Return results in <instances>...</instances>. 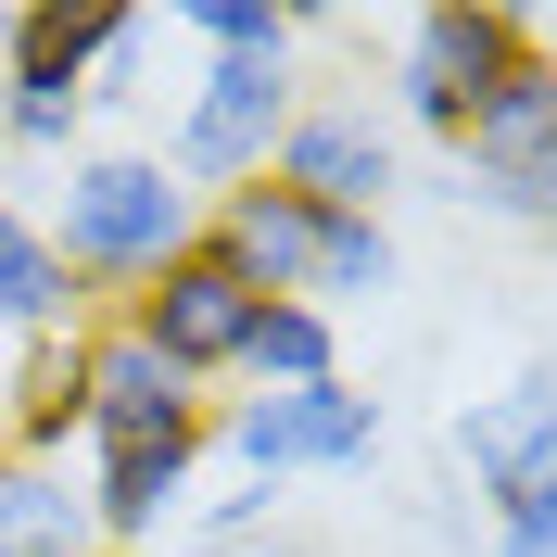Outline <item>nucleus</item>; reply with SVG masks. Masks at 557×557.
Segmentation results:
<instances>
[{"label":"nucleus","instance_id":"nucleus-19","mask_svg":"<svg viewBox=\"0 0 557 557\" xmlns=\"http://www.w3.org/2000/svg\"><path fill=\"white\" fill-rule=\"evenodd\" d=\"M494 557H557V482L494 494Z\"/></svg>","mask_w":557,"mask_h":557},{"label":"nucleus","instance_id":"nucleus-7","mask_svg":"<svg viewBox=\"0 0 557 557\" xmlns=\"http://www.w3.org/2000/svg\"><path fill=\"white\" fill-rule=\"evenodd\" d=\"M76 418H89V456L102 444H165V431H203V393L177 381L152 343H127V317H89L76 330Z\"/></svg>","mask_w":557,"mask_h":557},{"label":"nucleus","instance_id":"nucleus-9","mask_svg":"<svg viewBox=\"0 0 557 557\" xmlns=\"http://www.w3.org/2000/svg\"><path fill=\"white\" fill-rule=\"evenodd\" d=\"M215 431V418H203ZM203 431H165V444H102L89 456V532H102V557H127V545H152V532L190 507V469H203Z\"/></svg>","mask_w":557,"mask_h":557},{"label":"nucleus","instance_id":"nucleus-3","mask_svg":"<svg viewBox=\"0 0 557 557\" xmlns=\"http://www.w3.org/2000/svg\"><path fill=\"white\" fill-rule=\"evenodd\" d=\"M456 177H469V203H494L507 228H545L557 215V64L545 51H520V64L494 76V102L456 139Z\"/></svg>","mask_w":557,"mask_h":557},{"label":"nucleus","instance_id":"nucleus-14","mask_svg":"<svg viewBox=\"0 0 557 557\" xmlns=\"http://www.w3.org/2000/svg\"><path fill=\"white\" fill-rule=\"evenodd\" d=\"M0 557H102V532H89V494H76L64 469L0 456Z\"/></svg>","mask_w":557,"mask_h":557},{"label":"nucleus","instance_id":"nucleus-17","mask_svg":"<svg viewBox=\"0 0 557 557\" xmlns=\"http://www.w3.org/2000/svg\"><path fill=\"white\" fill-rule=\"evenodd\" d=\"M355 292H393V228L381 215H330V242H317V292L305 305L330 317V305H355Z\"/></svg>","mask_w":557,"mask_h":557},{"label":"nucleus","instance_id":"nucleus-10","mask_svg":"<svg viewBox=\"0 0 557 557\" xmlns=\"http://www.w3.org/2000/svg\"><path fill=\"white\" fill-rule=\"evenodd\" d=\"M64 444H89V418H76V330H38V343L0 355V456L64 469Z\"/></svg>","mask_w":557,"mask_h":557},{"label":"nucleus","instance_id":"nucleus-11","mask_svg":"<svg viewBox=\"0 0 557 557\" xmlns=\"http://www.w3.org/2000/svg\"><path fill=\"white\" fill-rule=\"evenodd\" d=\"M89 292H76L64 267H51V242H38V215H13L0 203V355L13 343H38V330H89Z\"/></svg>","mask_w":557,"mask_h":557},{"label":"nucleus","instance_id":"nucleus-1","mask_svg":"<svg viewBox=\"0 0 557 557\" xmlns=\"http://www.w3.org/2000/svg\"><path fill=\"white\" fill-rule=\"evenodd\" d=\"M38 242L89 305H127L165 253L203 242V203L165 177V152H64V190L38 215Z\"/></svg>","mask_w":557,"mask_h":557},{"label":"nucleus","instance_id":"nucleus-20","mask_svg":"<svg viewBox=\"0 0 557 557\" xmlns=\"http://www.w3.org/2000/svg\"><path fill=\"white\" fill-rule=\"evenodd\" d=\"M267 507H278L267 482H242V494H215V507H203V545H253V532H267Z\"/></svg>","mask_w":557,"mask_h":557},{"label":"nucleus","instance_id":"nucleus-22","mask_svg":"<svg viewBox=\"0 0 557 557\" xmlns=\"http://www.w3.org/2000/svg\"><path fill=\"white\" fill-rule=\"evenodd\" d=\"M0 102H13V38H0Z\"/></svg>","mask_w":557,"mask_h":557},{"label":"nucleus","instance_id":"nucleus-15","mask_svg":"<svg viewBox=\"0 0 557 557\" xmlns=\"http://www.w3.org/2000/svg\"><path fill=\"white\" fill-rule=\"evenodd\" d=\"M242 381H253V393L343 381V330H330L317 305H253V330H242Z\"/></svg>","mask_w":557,"mask_h":557},{"label":"nucleus","instance_id":"nucleus-16","mask_svg":"<svg viewBox=\"0 0 557 557\" xmlns=\"http://www.w3.org/2000/svg\"><path fill=\"white\" fill-rule=\"evenodd\" d=\"M76 127H89V89H76V76L13 64V102H0V152H51V165H64V152H76Z\"/></svg>","mask_w":557,"mask_h":557},{"label":"nucleus","instance_id":"nucleus-18","mask_svg":"<svg viewBox=\"0 0 557 557\" xmlns=\"http://www.w3.org/2000/svg\"><path fill=\"white\" fill-rule=\"evenodd\" d=\"M190 38H203L215 64H292L305 13H278V0H203V13H190Z\"/></svg>","mask_w":557,"mask_h":557},{"label":"nucleus","instance_id":"nucleus-2","mask_svg":"<svg viewBox=\"0 0 557 557\" xmlns=\"http://www.w3.org/2000/svg\"><path fill=\"white\" fill-rule=\"evenodd\" d=\"M520 51H545V26H532V13H494V0H444V13H418V26H406V64H393L406 127L456 152V139H469V114L494 102V76L520 64Z\"/></svg>","mask_w":557,"mask_h":557},{"label":"nucleus","instance_id":"nucleus-6","mask_svg":"<svg viewBox=\"0 0 557 557\" xmlns=\"http://www.w3.org/2000/svg\"><path fill=\"white\" fill-rule=\"evenodd\" d=\"M102 317H127V343H152V355H165V368H177V381L203 393V381H228V368H242L253 292H242V278H228V267H215L203 242H190V253H165V267L139 278L127 305H102Z\"/></svg>","mask_w":557,"mask_h":557},{"label":"nucleus","instance_id":"nucleus-8","mask_svg":"<svg viewBox=\"0 0 557 557\" xmlns=\"http://www.w3.org/2000/svg\"><path fill=\"white\" fill-rule=\"evenodd\" d=\"M267 177L292 190V203H317V215H381L393 190H406L393 139L368 127L355 102H292V127H278V152H267Z\"/></svg>","mask_w":557,"mask_h":557},{"label":"nucleus","instance_id":"nucleus-5","mask_svg":"<svg viewBox=\"0 0 557 557\" xmlns=\"http://www.w3.org/2000/svg\"><path fill=\"white\" fill-rule=\"evenodd\" d=\"M203 444H228L242 482H305V469H368L381 444V406L355 381H305V393H242Z\"/></svg>","mask_w":557,"mask_h":557},{"label":"nucleus","instance_id":"nucleus-13","mask_svg":"<svg viewBox=\"0 0 557 557\" xmlns=\"http://www.w3.org/2000/svg\"><path fill=\"white\" fill-rule=\"evenodd\" d=\"M114 51H139V13H102V0H13V64L89 89V64H114Z\"/></svg>","mask_w":557,"mask_h":557},{"label":"nucleus","instance_id":"nucleus-12","mask_svg":"<svg viewBox=\"0 0 557 557\" xmlns=\"http://www.w3.org/2000/svg\"><path fill=\"white\" fill-rule=\"evenodd\" d=\"M545 381H507V393H494V406H469V418H456V469H469V482H482V494H520V482H557V469H545Z\"/></svg>","mask_w":557,"mask_h":557},{"label":"nucleus","instance_id":"nucleus-21","mask_svg":"<svg viewBox=\"0 0 557 557\" xmlns=\"http://www.w3.org/2000/svg\"><path fill=\"white\" fill-rule=\"evenodd\" d=\"M203 557H305V545H203Z\"/></svg>","mask_w":557,"mask_h":557},{"label":"nucleus","instance_id":"nucleus-4","mask_svg":"<svg viewBox=\"0 0 557 557\" xmlns=\"http://www.w3.org/2000/svg\"><path fill=\"white\" fill-rule=\"evenodd\" d=\"M278 127H292V64H203V89H190L177 127H165V177L190 203H215V190L267 177Z\"/></svg>","mask_w":557,"mask_h":557}]
</instances>
